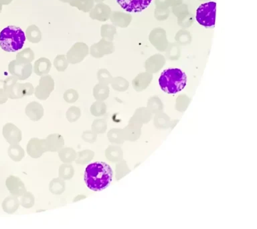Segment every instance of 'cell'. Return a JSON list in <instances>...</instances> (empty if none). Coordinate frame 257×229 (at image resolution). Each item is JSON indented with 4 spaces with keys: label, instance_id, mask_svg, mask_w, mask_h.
I'll return each mask as SVG.
<instances>
[{
    "label": "cell",
    "instance_id": "4",
    "mask_svg": "<svg viewBox=\"0 0 257 229\" xmlns=\"http://www.w3.org/2000/svg\"><path fill=\"white\" fill-rule=\"evenodd\" d=\"M216 4L214 2L202 4L197 9V22L205 27L214 26L216 19Z\"/></svg>",
    "mask_w": 257,
    "mask_h": 229
},
{
    "label": "cell",
    "instance_id": "12",
    "mask_svg": "<svg viewBox=\"0 0 257 229\" xmlns=\"http://www.w3.org/2000/svg\"><path fill=\"white\" fill-rule=\"evenodd\" d=\"M52 64L46 58H40L36 60L34 65V71L38 76H45L49 73Z\"/></svg>",
    "mask_w": 257,
    "mask_h": 229
},
{
    "label": "cell",
    "instance_id": "9",
    "mask_svg": "<svg viewBox=\"0 0 257 229\" xmlns=\"http://www.w3.org/2000/svg\"><path fill=\"white\" fill-rule=\"evenodd\" d=\"M90 55L94 58H100L104 54L111 52V45L108 42L102 40L98 44H93L90 47Z\"/></svg>",
    "mask_w": 257,
    "mask_h": 229
},
{
    "label": "cell",
    "instance_id": "3",
    "mask_svg": "<svg viewBox=\"0 0 257 229\" xmlns=\"http://www.w3.org/2000/svg\"><path fill=\"white\" fill-rule=\"evenodd\" d=\"M25 41V34L16 26H8L0 33V47L6 52H14L21 50Z\"/></svg>",
    "mask_w": 257,
    "mask_h": 229
},
{
    "label": "cell",
    "instance_id": "18",
    "mask_svg": "<svg viewBox=\"0 0 257 229\" xmlns=\"http://www.w3.org/2000/svg\"><path fill=\"white\" fill-rule=\"evenodd\" d=\"M81 115V112L79 108L76 106H72L66 112V118L68 121L73 122L76 121Z\"/></svg>",
    "mask_w": 257,
    "mask_h": 229
},
{
    "label": "cell",
    "instance_id": "1",
    "mask_svg": "<svg viewBox=\"0 0 257 229\" xmlns=\"http://www.w3.org/2000/svg\"><path fill=\"white\" fill-rule=\"evenodd\" d=\"M112 168L103 162H96L86 166L84 181L89 189L99 191L107 187L112 179Z\"/></svg>",
    "mask_w": 257,
    "mask_h": 229
},
{
    "label": "cell",
    "instance_id": "8",
    "mask_svg": "<svg viewBox=\"0 0 257 229\" xmlns=\"http://www.w3.org/2000/svg\"><path fill=\"white\" fill-rule=\"evenodd\" d=\"M46 151H47L46 140L33 138L28 142L27 152L31 157L39 158Z\"/></svg>",
    "mask_w": 257,
    "mask_h": 229
},
{
    "label": "cell",
    "instance_id": "6",
    "mask_svg": "<svg viewBox=\"0 0 257 229\" xmlns=\"http://www.w3.org/2000/svg\"><path fill=\"white\" fill-rule=\"evenodd\" d=\"M54 89L53 78L49 75L42 76L39 82V85L36 88L35 96L38 99L45 100L49 97L51 92Z\"/></svg>",
    "mask_w": 257,
    "mask_h": 229
},
{
    "label": "cell",
    "instance_id": "2",
    "mask_svg": "<svg viewBox=\"0 0 257 229\" xmlns=\"http://www.w3.org/2000/svg\"><path fill=\"white\" fill-rule=\"evenodd\" d=\"M187 77L182 70L172 68L164 70L161 74L159 84L163 91L174 94L182 91L186 85Z\"/></svg>",
    "mask_w": 257,
    "mask_h": 229
},
{
    "label": "cell",
    "instance_id": "22",
    "mask_svg": "<svg viewBox=\"0 0 257 229\" xmlns=\"http://www.w3.org/2000/svg\"><path fill=\"white\" fill-rule=\"evenodd\" d=\"M92 152L90 150H84L81 152H79L78 154V158L76 162L77 163H86V162H89L90 159H92V156H91Z\"/></svg>",
    "mask_w": 257,
    "mask_h": 229
},
{
    "label": "cell",
    "instance_id": "5",
    "mask_svg": "<svg viewBox=\"0 0 257 229\" xmlns=\"http://www.w3.org/2000/svg\"><path fill=\"white\" fill-rule=\"evenodd\" d=\"M89 49L83 42H77L68 50L66 54V59L68 63L75 64L80 63L88 55Z\"/></svg>",
    "mask_w": 257,
    "mask_h": 229
},
{
    "label": "cell",
    "instance_id": "23",
    "mask_svg": "<svg viewBox=\"0 0 257 229\" xmlns=\"http://www.w3.org/2000/svg\"><path fill=\"white\" fill-rule=\"evenodd\" d=\"M22 96H30L34 93L33 85L30 83L21 84Z\"/></svg>",
    "mask_w": 257,
    "mask_h": 229
},
{
    "label": "cell",
    "instance_id": "14",
    "mask_svg": "<svg viewBox=\"0 0 257 229\" xmlns=\"http://www.w3.org/2000/svg\"><path fill=\"white\" fill-rule=\"evenodd\" d=\"M26 38L31 43L38 44L42 39L41 33L35 26H30L26 30Z\"/></svg>",
    "mask_w": 257,
    "mask_h": 229
},
{
    "label": "cell",
    "instance_id": "20",
    "mask_svg": "<svg viewBox=\"0 0 257 229\" xmlns=\"http://www.w3.org/2000/svg\"><path fill=\"white\" fill-rule=\"evenodd\" d=\"M73 173V168L70 165H62L61 167L60 168L59 174L60 177L64 178V179L71 178Z\"/></svg>",
    "mask_w": 257,
    "mask_h": 229
},
{
    "label": "cell",
    "instance_id": "21",
    "mask_svg": "<svg viewBox=\"0 0 257 229\" xmlns=\"http://www.w3.org/2000/svg\"><path fill=\"white\" fill-rule=\"evenodd\" d=\"M78 98V92L73 89L68 90L64 94V99L68 103H74Z\"/></svg>",
    "mask_w": 257,
    "mask_h": 229
},
{
    "label": "cell",
    "instance_id": "13",
    "mask_svg": "<svg viewBox=\"0 0 257 229\" xmlns=\"http://www.w3.org/2000/svg\"><path fill=\"white\" fill-rule=\"evenodd\" d=\"M47 150L51 152L58 151L64 145L63 138L58 134H51L46 140Z\"/></svg>",
    "mask_w": 257,
    "mask_h": 229
},
{
    "label": "cell",
    "instance_id": "24",
    "mask_svg": "<svg viewBox=\"0 0 257 229\" xmlns=\"http://www.w3.org/2000/svg\"><path fill=\"white\" fill-rule=\"evenodd\" d=\"M90 112L94 116H100L102 113V104L100 102H95L90 107Z\"/></svg>",
    "mask_w": 257,
    "mask_h": 229
},
{
    "label": "cell",
    "instance_id": "17",
    "mask_svg": "<svg viewBox=\"0 0 257 229\" xmlns=\"http://www.w3.org/2000/svg\"><path fill=\"white\" fill-rule=\"evenodd\" d=\"M50 189L54 194H61L64 190L65 189V183L59 179H54L52 180L50 184Z\"/></svg>",
    "mask_w": 257,
    "mask_h": 229
},
{
    "label": "cell",
    "instance_id": "7",
    "mask_svg": "<svg viewBox=\"0 0 257 229\" xmlns=\"http://www.w3.org/2000/svg\"><path fill=\"white\" fill-rule=\"evenodd\" d=\"M152 0H116L120 7L126 12H140L150 6Z\"/></svg>",
    "mask_w": 257,
    "mask_h": 229
},
{
    "label": "cell",
    "instance_id": "10",
    "mask_svg": "<svg viewBox=\"0 0 257 229\" xmlns=\"http://www.w3.org/2000/svg\"><path fill=\"white\" fill-rule=\"evenodd\" d=\"M26 115L30 120L37 121L44 115V108L41 104L36 102H30L26 108Z\"/></svg>",
    "mask_w": 257,
    "mask_h": 229
},
{
    "label": "cell",
    "instance_id": "15",
    "mask_svg": "<svg viewBox=\"0 0 257 229\" xmlns=\"http://www.w3.org/2000/svg\"><path fill=\"white\" fill-rule=\"evenodd\" d=\"M18 61L24 64H30L35 58V54L30 48H26L18 54Z\"/></svg>",
    "mask_w": 257,
    "mask_h": 229
},
{
    "label": "cell",
    "instance_id": "16",
    "mask_svg": "<svg viewBox=\"0 0 257 229\" xmlns=\"http://www.w3.org/2000/svg\"><path fill=\"white\" fill-rule=\"evenodd\" d=\"M68 62L64 55H58L54 60V66L58 72L65 71L68 66Z\"/></svg>",
    "mask_w": 257,
    "mask_h": 229
},
{
    "label": "cell",
    "instance_id": "19",
    "mask_svg": "<svg viewBox=\"0 0 257 229\" xmlns=\"http://www.w3.org/2000/svg\"><path fill=\"white\" fill-rule=\"evenodd\" d=\"M60 152L66 154V155H64V154H60V157L61 158L62 161L65 162H71L75 159L76 152L74 151L72 148H65V149H63Z\"/></svg>",
    "mask_w": 257,
    "mask_h": 229
},
{
    "label": "cell",
    "instance_id": "11",
    "mask_svg": "<svg viewBox=\"0 0 257 229\" xmlns=\"http://www.w3.org/2000/svg\"><path fill=\"white\" fill-rule=\"evenodd\" d=\"M14 72L20 79L26 80L31 76L32 72V65L31 63L24 64L14 62Z\"/></svg>",
    "mask_w": 257,
    "mask_h": 229
}]
</instances>
